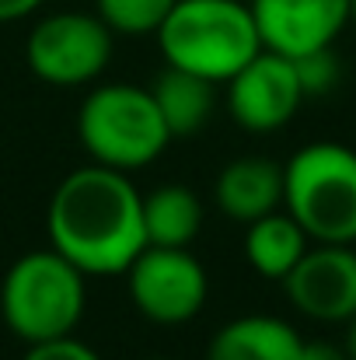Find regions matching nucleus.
<instances>
[{"label": "nucleus", "mask_w": 356, "mask_h": 360, "mask_svg": "<svg viewBox=\"0 0 356 360\" xmlns=\"http://www.w3.org/2000/svg\"><path fill=\"white\" fill-rule=\"evenodd\" d=\"M49 248L74 262L84 276H116L147 248L143 196L126 172L84 165L70 172L46 210Z\"/></svg>", "instance_id": "nucleus-1"}, {"label": "nucleus", "mask_w": 356, "mask_h": 360, "mask_svg": "<svg viewBox=\"0 0 356 360\" xmlns=\"http://www.w3.org/2000/svg\"><path fill=\"white\" fill-rule=\"evenodd\" d=\"M157 46L164 63L213 84H228L255 53H262L248 0H178L157 28Z\"/></svg>", "instance_id": "nucleus-2"}, {"label": "nucleus", "mask_w": 356, "mask_h": 360, "mask_svg": "<svg viewBox=\"0 0 356 360\" xmlns=\"http://www.w3.org/2000/svg\"><path fill=\"white\" fill-rule=\"evenodd\" d=\"M283 210L311 241H356V150L318 140L283 165Z\"/></svg>", "instance_id": "nucleus-3"}, {"label": "nucleus", "mask_w": 356, "mask_h": 360, "mask_svg": "<svg viewBox=\"0 0 356 360\" xmlns=\"http://www.w3.org/2000/svg\"><path fill=\"white\" fill-rule=\"evenodd\" d=\"M84 273L56 248L21 255L0 283V315L25 343L70 336L84 315Z\"/></svg>", "instance_id": "nucleus-4"}, {"label": "nucleus", "mask_w": 356, "mask_h": 360, "mask_svg": "<svg viewBox=\"0 0 356 360\" xmlns=\"http://www.w3.org/2000/svg\"><path fill=\"white\" fill-rule=\"evenodd\" d=\"M77 136L95 165L116 172L147 168L171 140L150 88L136 84L95 88L77 112Z\"/></svg>", "instance_id": "nucleus-5"}, {"label": "nucleus", "mask_w": 356, "mask_h": 360, "mask_svg": "<svg viewBox=\"0 0 356 360\" xmlns=\"http://www.w3.org/2000/svg\"><path fill=\"white\" fill-rule=\"evenodd\" d=\"M112 28L98 14L60 11L42 18L25 46L32 74L56 88H81L105 74L112 60Z\"/></svg>", "instance_id": "nucleus-6"}, {"label": "nucleus", "mask_w": 356, "mask_h": 360, "mask_svg": "<svg viewBox=\"0 0 356 360\" xmlns=\"http://www.w3.org/2000/svg\"><path fill=\"white\" fill-rule=\"evenodd\" d=\"M126 287L136 311L157 326L192 322L210 294L203 262L189 248L147 245L126 269Z\"/></svg>", "instance_id": "nucleus-7"}, {"label": "nucleus", "mask_w": 356, "mask_h": 360, "mask_svg": "<svg viewBox=\"0 0 356 360\" xmlns=\"http://www.w3.org/2000/svg\"><path fill=\"white\" fill-rule=\"evenodd\" d=\"M304 88L290 56L262 49L228 81V109L241 129L272 133L297 116Z\"/></svg>", "instance_id": "nucleus-8"}, {"label": "nucleus", "mask_w": 356, "mask_h": 360, "mask_svg": "<svg viewBox=\"0 0 356 360\" xmlns=\"http://www.w3.org/2000/svg\"><path fill=\"white\" fill-rule=\"evenodd\" d=\"M290 304L315 322H350L356 315V252L318 241L283 280Z\"/></svg>", "instance_id": "nucleus-9"}, {"label": "nucleus", "mask_w": 356, "mask_h": 360, "mask_svg": "<svg viewBox=\"0 0 356 360\" xmlns=\"http://www.w3.org/2000/svg\"><path fill=\"white\" fill-rule=\"evenodd\" d=\"M262 49L304 56L332 46L350 25V0H248Z\"/></svg>", "instance_id": "nucleus-10"}, {"label": "nucleus", "mask_w": 356, "mask_h": 360, "mask_svg": "<svg viewBox=\"0 0 356 360\" xmlns=\"http://www.w3.org/2000/svg\"><path fill=\"white\" fill-rule=\"evenodd\" d=\"M213 196L231 221L251 224L283 207V168L269 158H235L217 175Z\"/></svg>", "instance_id": "nucleus-11"}, {"label": "nucleus", "mask_w": 356, "mask_h": 360, "mask_svg": "<svg viewBox=\"0 0 356 360\" xmlns=\"http://www.w3.org/2000/svg\"><path fill=\"white\" fill-rule=\"evenodd\" d=\"M301 336L276 315H244L217 329L206 360H297Z\"/></svg>", "instance_id": "nucleus-12"}, {"label": "nucleus", "mask_w": 356, "mask_h": 360, "mask_svg": "<svg viewBox=\"0 0 356 360\" xmlns=\"http://www.w3.org/2000/svg\"><path fill=\"white\" fill-rule=\"evenodd\" d=\"M150 95H154L157 112H161V120H164L171 136H192L206 126L210 112H213L217 84L192 74V70L164 63V70L150 84Z\"/></svg>", "instance_id": "nucleus-13"}, {"label": "nucleus", "mask_w": 356, "mask_h": 360, "mask_svg": "<svg viewBox=\"0 0 356 360\" xmlns=\"http://www.w3.org/2000/svg\"><path fill=\"white\" fill-rule=\"evenodd\" d=\"M244 255L251 262V269L265 280H286V273L301 262V255L308 252V231L283 210H272L251 224H244Z\"/></svg>", "instance_id": "nucleus-14"}, {"label": "nucleus", "mask_w": 356, "mask_h": 360, "mask_svg": "<svg viewBox=\"0 0 356 360\" xmlns=\"http://www.w3.org/2000/svg\"><path fill=\"white\" fill-rule=\"evenodd\" d=\"M203 228V203L189 186H157L143 196V235L147 245L189 248Z\"/></svg>", "instance_id": "nucleus-15"}, {"label": "nucleus", "mask_w": 356, "mask_h": 360, "mask_svg": "<svg viewBox=\"0 0 356 360\" xmlns=\"http://www.w3.org/2000/svg\"><path fill=\"white\" fill-rule=\"evenodd\" d=\"M178 0H95V14L119 35H157Z\"/></svg>", "instance_id": "nucleus-16"}, {"label": "nucleus", "mask_w": 356, "mask_h": 360, "mask_svg": "<svg viewBox=\"0 0 356 360\" xmlns=\"http://www.w3.org/2000/svg\"><path fill=\"white\" fill-rule=\"evenodd\" d=\"M294 67H297V77H301L304 95H325L339 81V60H336L332 46L315 49V53H304V56H294Z\"/></svg>", "instance_id": "nucleus-17"}, {"label": "nucleus", "mask_w": 356, "mask_h": 360, "mask_svg": "<svg viewBox=\"0 0 356 360\" xmlns=\"http://www.w3.org/2000/svg\"><path fill=\"white\" fill-rule=\"evenodd\" d=\"M21 360H102L88 343L74 340L70 336H60V340H46V343H28V354Z\"/></svg>", "instance_id": "nucleus-18"}, {"label": "nucleus", "mask_w": 356, "mask_h": 360, "mask_svg": "<svg viewBox=\"0 0 356 360\" xmlns=\"http://www.w3.org/2000/svg\"><path fill=\"white\" fill-rule=\"evenodd\" d=\"M297 360H350L346 350H339L336 343H325V340H311V343H301V354Z\"/></svg>", "instance_id": "nucleus-19"}, {"label": "nucleus", "mask_w": 356, "mask_h": 360, "mask_svg": "<svg viewBox=\"0 0 356 360\" xmlns=\"http://www.w3.org/2000/svg\"><path fill=\"white\" fill-rule=\"evenodd\" d=\"M42 0H0V21H18L25 14H32Z\"/></svg>", "instance_id": "nucleus-20"}, {"label": "nucleus", "mask_w": 356, "mask_h": 360, "mask_svg": "<svg viewBox=\"0 0 356 360\" xmlns=\"http://www.w3.org/2000/svg\"><path fill=\"white\" fill-rule=\"evenodd\" d=\"M346 354L350 360H356V315L350 319V329H346Z\"/></svg>", "instance_id": "nucleus-21"}, {"label": "nucleus", "mask_w": 356, "mask_h": 360, "mask_svg": "<svg viewBox=\"0 0 356 360\" xmlns=\"http://www.w3.org/2000/svg\"><path fill=\"white\" fill-rule=\"evenodd\" d=\"M350 21L356 25V0H350Z\"/></svg>", "instance_id": "nucleus-22"}, {"label": "nucleus", "mask_w": 356, "mask_h": 360, "mask_svg": "<svg viewBox=\"0 0 356 360\" xmlns=\"http://www.w3.org/2000/svg\"><path fill=\"white\" fill-rule=\"evenodd\" d=\"M147 360H171V357H147Z\"/></svg>", "instance_id": "nucleus-23"}]
</instances>
